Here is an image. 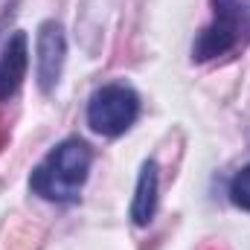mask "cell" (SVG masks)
Returning <instances> with one entry per match:
<instances>
[{"mask_svg":"<svg viewBox=\"0 0 250 250\" xmlns=\"http://www.w3.org/2000/svg\"><path fill=\"white\" fill-rule=\"evenodd\" d=\"M157 160H143L137 187H134V201H131V221L137 227H148L157 215V201H160V175H157Z\"/></svg>","mask_w":250,"mask_h":250,"instance_id":"cell-6","label":"cell"},{"mask_svg":"<svg viewBox=\"0 0 250 250\" xmlns=\"http://www.w3.org/2000/svg\"><path fill=\"white\" fill-rule=\"evenodd\" d=\"M87 125L99 137H123L140 117V96L131 84L111 82L90 93L87 99Z\"/></svg>","mask_w":250,"mask_h":250,"instance_id":"cell-3","label":"cell"},{"mask_svg":"<svg viewBox=\"0 0 250 250\" xmlns=\"http://www.w3.org/2000/svg\"><path fill=\"white\" fill-rule=\"evenodd\" d=\"M209 23L192 41V62L207 64L250 47V0H209Z\"/></svg>","mask_w":250,"mask_h":250,"instance_id":"cell-2","label":"cell"},{"mask_svg":"<svg viewBox=\"0 0 250 250\" xmlns=\"http://www.w3.org/2000/svg\"><path fill=\"white\" fill-rule=\"evenodd\" d=\"M227 195H230L233 207H239V209L250 212V163H248V166H242V169L233 175Z\"/></svg>","mask_w":250,"mask_h":250,"instance_id":"cell-7","label":"cell"},{"mask_svg":"<svg viewBox=\"0 0 250 250\" xmlns=\"http://www.w3.org/2000/svg\"><path fill=\"white\" fill-rule=\"evenodd\" d=\"M26 70H29V38L26 32H12L0 50V102H9L23 79H26Z\"/></svg>","mask_w":250,"mask_h":250,"instance_id":"cell-5","label":"cell"},{"mask_svg":"<svg viewBox=\"0 0 250 250\" xmlns=\"http://www.w3.org/2000/svg\"><path fill=\"white\" fill-rule=\"evenodd\" d=\"M67 59V35L59 21H44L35 32V82L41 93H53L59 87Z\"/></svg>","mask_w":250,"mask_h":250,"instance_id":"cell-4","label":"cell"},{"mask_svg":"<svg viewBox=\"0 0 250 250\" xmlns=\"http://www.w3.org/2000/svg\"><path fill=\"white\" fill-rule=\"evenodd\" d=\"M90 163H93L90 146L82 137H64L32 169L29 189L32 195L50 204H76L90 175Z\"/></svg>","mask_w":250,"mask_h":250,"instance_id":"cell-1","label":"cell"}]
</instances>
